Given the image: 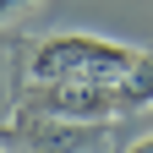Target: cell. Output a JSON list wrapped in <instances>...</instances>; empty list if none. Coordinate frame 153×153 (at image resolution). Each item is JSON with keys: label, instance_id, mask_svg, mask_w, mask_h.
I'll list each match as a JSON object with an SVG mask.
<instances>
[{"label": "cell", "instance_id": "obj_1", "mask_svg": "<svg viewBox=\"0 0 153 153\" xmlns=\"http://www.w3.org/2000/svg\"><path fill=\"white\" fill-rule=\"evenodd\" d=\"M137 55L142 49L99 38V33H60L33 49L27 71H33V82H115Z\"/></svg>", "mask_w": 153, "mask_h": 153}, {"label": "cell", "instance_id": "obj_2", "mask_svg": "<svg viewBox=\"0 0 153 153\" xmlns=\"http://www.w3.org/2000/svg\"><path fill=\"white\" fill-rule=\"evenodd\" d=\"M33 109L49 115V120H88V126L120 120V99H115L109 82H38Z\"/></svg>", "mask_w": 153, "mask_h": 153}, {"label": "cell", "instance_id": "obj_3", "mask_svg": "<svg viewBox=\"0 0 153 153\" xmlns=\"http://www.w3.org/2000/svg\"><path fill=\"white\" fill-rule=\"evenodd\" d=\"M33 153H104L109 148V126H88V120H38L27 131Z\"/></svg>", "mask_w": 153, "mask_h": 153}, {"label": "cell", "instance_id": "obj_4", "mask_svg": "<svg viewBox=\"0 0 153 153\" xmlns=\"http://www.w3.org/2000/svg\"><path fill=\"white\" fill-rule=\"evenodd\" d=\"M115 99H120V115H131V109H153V55H137L120 76H115Z\"/></svg>", "mask_w": 153, "mask_h": 153}, {"label": "cell", "instance_id": "obj_5", "mask_svg": "<svg viewBox=\"0 0 153 153\" xmlns=\"http://www.w3.org/2000/svg\"><path fill=\"white\" fill-rule=\"evenodd\" d=\"M27 6H38V0H0V22H6V16H16V11H27Z\"/></svg>", "mask_w": 153, "mask_h": 153}, {"label": "cell", "instance_id": "obj_6", "mask_svg": "<svg viewBox=\"0 0 153 153\" xmlns=\"http://www.w3.org/2000/svg\"><path fill=\"white\" fill-rule=\"evenodd\" d=\"M126 153H153V137H142V142H131Z\"/></svg>", "mask_w": 153, "mask_h": 153}, {"label": "cell", "instance_id": "obj_7", "mask_svg": "<svg viewBox=\"0 0 153 153\" xmlns=\"http://www.w3.org/2000/svg\"><path fill=\"white\" fill-rule=\"evenodd\" d=\"M0 153H6V148H0Z\"/></svg>", "mask_w": 153, "mask_h": 153}]
</instances>
